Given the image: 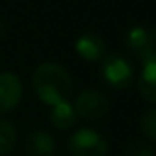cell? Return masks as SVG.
Listing matches in <instances>:
<instances>
[{
  "label": "cell",
  "mask_w": 156,
  "mask_h": 156,
  "mask_svg": "<svg viewBox=\"0 0 156 156\" xmlns=\"http://www.w3.org/2000/svg\"><path fill=\"white\" fill-rule=\"evenodd\" d=\"M22 99V83L13 72H0V114H8Z\"/></svg>",
  "instance_id": "obj_6"
},
{
  "label": "cell",
  "mask_w": 156,
  "mask_h": 156,
  "mask_svg": "<svg viewBox=\"0 0 156 156\" xmlns=\"http://www.w3.org/2000/svg\"><path fill=\"white\" fill-rule=\"evenodd\" d=\"M55 140L46 130H33L26 138V154L28 156H53Z\"/></svg>",
  "instance_id": "obj_8"
},
{
  "label": "cell",
  "mask_w": 156,
  "mask_h": 156,
  "mask_svg": "<svg viewBox=\"0 0 156 156\" xmlns=\"http://www.w3.org/2000/svg\"><path fill=\"white\" fill-rule=\"evenodd\" d=\"M75 114L85 119H101L108 112L107 98L98 90H83L73 103Z\"/></svg>",
  "instance_id": "obj_5"
},
{
  "label": "cell",
  "mask_w": 156,
  "mask_h": 156,
  "mask_svg": "<svg viewBox=\"0 0 156 156\" xmlns=\"http://www.w3.org/2000/svg\"><path fill=\"white\" fill-rule=\"evenodd\" d=\"M68 151L72 156H107V140L94 129H79L68 140Z\"/></svg>",
  "instance_id": "obj_3"
},
{
  "label": "cell",
  "mask_w": 156,
  "mask_h": 156,
  "mask_svg": "<svg viewBox=\"0 0 156 156\" xmlns=\"http://www.w3.org/2000/svg\"><path fill=\"white\" fill-rule=\"evenodd\" d=\"M125 156H154V151L151 145H147L141 140H132L125 147Z\"/></svg>",
  "instance_id": "obj_13"
},
{
  "label": "cell",
  "mask_w": 156,
  "mask_h": 156,
  "mask_svg": "<svg viewBox=\"0 0 156 156\" xmlns=\"http://www.w3.org/2000/svg\"><path fill=\"white\" fill-rule=\"evenodd\" d=\"M75 51L85 61H101L107 55V44L105 41L96 33H85L75 41Z\"/></svg>",
  "instance_id": "obj_7"
},
{
  "label": "cell",
  "mask_w": 156,
  "mask_h": 156,
  "mask_svg": "<svg viewBox=\"0 0 156 156\" xmlns=\"http://www.w3.org/2000/svg\"><path fill=\"white\" fill-rule=\"evenodd\" d=\"M50 121L59 130H66V129L73 127L75 121H77V114H75L73 105L70 101H64V103L55 105L51 108V112H50Z\"/></svg>",
  "instance_id": "obj_10"
},
{
  "label": "cell",
  "mask_w": 156,
  "mask_h": 156,
  "mask_svg": "<svg viewBox=\"0 0 156 156\" xmlns=\"http://www.w3.org/2000/svg\"><path fill=\"white\" fill-rule=\"evenodd\" d=\"M17 145V130L13 123L0 118V156L9 154Z\"/></svg>",
  "instance_id": "obj_11"
},
{
  "label": "cell",
  "mask_w": 156,
  "mask_h": 156,
  "mask_svg": "<svg viewBox=\"0 0 156 156\" xmlns=\"http://www.w3.org/2000/svg\"><path fill=\"white\" fill-rule=\"evenodd\" d=\"M125 44L129 51H132V55L141 64H149L156 61V31L136 26L129 30Z\"/></svg>",
  "instance_id": "obj_4"
},
{
  "label": "cell",
  "mask_w": 156,
  "mask_h": 156,
  "mask_svg": "<svg viewBox=\"0 0 156 156\" xmlns=\"http://www.w3.org/2000/svg\"><path fill=\"white\" fill-rule=\"evenodd\" d=\"M31 85L37 98L50 107L68 101L73 90L70 73L57 62L39 64L33 72Z\"/></svg>",
  "instance_id": "obj_1"
},
{
  "label": "cell",
  "mask_w": 156,
  "mask_h": 156,
  "mask_svg": "<svg viewBox=\"0 0 156 156\" xmlns=\"http://www.w3.org/2000/svg\"><path fill=\"white\" fill-rule=\"evenodd\" d=\"M6 37V26H4V22L0 20V41H2Z\"/></svg>",
  "instance_id": "obj_14"
},
{
  "label": "cell",
  "mask_w": 156,
  "mask_h": 156,
  "mask_svg": "<svg viewBox=\"0 0 156 156\" xmlns=\"http://www.w3.org/2000/svg\"><path fill=\"white\" fill-rule=\"evenodd\" d=\"M101 77L110 88L123 90L134 81V68L119 53H107L101 59Z\"/></svg>",
  "instance_id": "obj_2"
},
{
  "label": "cell",
  "mask_w": 156,
  "mask_h": 156,
  "mask_svg": "<svg viewBox=\"0 0 156 156\" xmlns=\"http://www.w3.org/2000/svg\"><path fill=\"white\" fill-rule=\"evenodd\" d=\"M138 90L145 101L156 103V61L143 64L138 79Z\"/></svg>",
  "instance_id": "obj_9"
},
{
  "label": "cell",
  "mask_w": 156,
  "mask_h": 156,
  "mask_svg": "<svg viewBox=\"0 0 156 156\" xmlns=\"http://www.w3.org/2000/svg\"><path fill=\"white\" fill-rule=\"evenodd\" d=\"M140 129L143 132V136L151 141H156V107L149 108L141 119H140Z\"/></svg>",
  "instance_id": "obj_12"
}]
</instances>
